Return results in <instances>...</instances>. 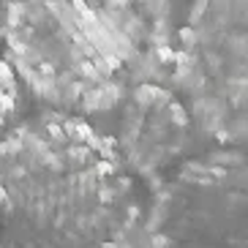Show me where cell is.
<instances>
[{"instance_id":"cell-1","label":"cell","mask_w":248,"mask_h":248,"mask_svg":"<svg viewBox=\"0 0 248 248\" xmlns=\"http://www.w3.org/2000/svg\"><path fill=\"white\" fill-rule=\"evenodd\" d=\"M137 175L85 115L41 109L0 134V248H134Z\"/></svg>"},{"instance_id":"cell-2","label":"cell","mask_w":248,"mask_h":248,"mask_svg":"<svg viewBox=\"0 0 248 248\" xmlns=\"http://www.w3.org/2000/svg\"><path fill=\"white\" fill-rule=\"evenodd\" d=\"M155 0H0V52L44 109L93 115L128 95Z\"/></svg>"},{"instance_id":"cell-3","label":"cell","mask_w":248,"mask_h":248,"mask_svg":"<svg viewBox=\"0 0 248 248\" xmlns=\"http://www.w3.org/2000/svg\"><path fill=\"white\" fill-rule=\"evenodd\" d=\"M175 85L204 139L248 153V0H191Z\"/></svg>"},{"instance_id":"cell-4","label":"cell","mask_w":248,"mask_h":248,"mask_svg":"<svg viewBox=\"0 0 248 248\" xmlns=\"http://www.w3.org/2000/svg\"><path fill=\"white\" fill-rule=\"evenodd\" d=\"M147 248H248V153L188 155L164 175L145 224Z\"/></svg>"},{"instance_id":"cell-5","label":"cell","mask_w":248,"mask_h":248,"mask_svg":"<svg viewBox=\"0 0 248 248\" xmlns=\"http://www.w3.org/2000/svg\"><path fill=\"white\" fill-rule=\"evenodd\" d=\"M199 134L194 117L177 90L139 85L123 101L117 147L137 177H164L188 158Z\"/></svg>"},{"instance_id":"cell-6","label":"cell","mask_w":248,"mask_h":248,"mask_svg":"<svg viewBox=\"0 0 248 248\" xmlns=\"http://www.w3.org/2000/svg\"><path fill=\"white\" fill-rule=\"evenodd\" d=\"M19 98H22V82L16 77L14 66L6 60V55L0 52V125H6L14 117Z\"/></svg>"}]
</instances>
